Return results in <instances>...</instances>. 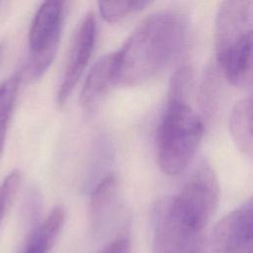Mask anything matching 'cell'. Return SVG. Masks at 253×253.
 Here are the masks:
<instances>
[{"mask_svg":"<svg viewBox=\"0 0 253 253\" xmlns=\"http://www.w3.org/2000/svg\"><path fill=\"white\" fill-rule=\"evenodd\" d=\"M185 34L186 23L178 12L164 10L146 17L117 50L115 84L136 86L156 77L179 52Z\"/></svg>","mask_w":253,"mask_h":253,"instance_id":"6da1fadb","label":"cell"},{"mask_svg":"<svg viewBox=\"0 0 253 253\" xmlns=\"http://www.w3.org/2000/svg\"><path fill=\"white\" fill-rule=\"evenodd\" d=\"M203 134V121L188 103L168 102L157 131V159L161 171L168 176L183 172Z\"/></svg>","mask_w":253,"mask_h":253,"instance_id":"7a4b0ae2","label":"cell"},{"mask_svg":"<svg viewBox=\"0 0 253 253\" xmlns=\"http://www.w3.org/2000/svg\"><path fill=\"white\" fill-rule=\"evenodd\" d=\"M219 188L216 176L207 160H201L179 193L168 198L172 211L187 225L205 231L217 203Z\"/></svg>","mask_w":253,"mask_h":253,"instance_id":"3957f363","label":"cell"},{"mask_svg":"<svg viewBox=\"0 0 253 253\" xmlns=\"http://www.w3.org/2000/svg\"><path fill=\"white\" fill-rule=\"evenodd\" d=\"M63 1L43 2L33 19L29 32V59L25 75L38 80L51 64L60 41L64 18Z\"/></svg>","mask_w":253,"mask_h":253,"instance_id":"277c9868","label":"cell"},{"mask_svg":"<svg viewBox=\"0 0 253 253\" xmlns=\"http://www.w3.org/2000/svg\"><path fill=\"white\" fill-rule=\"evenodd\" d=\"M253 2L233 0L222 2L214 25V47L217 63L226 56L252 46Z\"/></svg>","mask_w":253,"mask_h":253,"instance_id":"5b68a950","label":"cell"},{"mask_svg":"<svg viewBox=\"0 0 253 253\" xmlns=\"http://www.w3.org/2000/svg\"><path fill=\"white\" fill-rule=\"evenodd\" d=\"M97 22L93 12L86 13L72 35L65 60L64 72L57 92V104L63 106L83 74L94 49Z\"/></svg>","mask_w":253,"mask_h":253,"instance_id":"8992f818","label":"cell"},{"mask_svg":"<svg viewBox=\"0 0 253 253\" xmlns=\"http://www.w3.org/2000/svg\"><path fill=\"white\" fill-rule=\"evenodd\" d=\"M252 242L253 206L249 198L216 224L211 244L216 253H252Z\"/></svg>","mask_w":253,"mask_h":253,"instance_id":"52a82bcc","label":"cell"},{"mask_svg":"<svg viewBox=\"0 0 253 253\" xmlns=\"http://www.w3.org/2000/svg\"><path fill=\"white\" fill-rule=\"evenodd\" d=\"M117 74V51L105 54L91 67L83 84L80 102L90 108L98 102L111 85L115 84Z\"/></svg>","mask_w":253,"mask_h":253,"instance_id":"ba28073f","label":"cell"},{"mask_svg":"<svg viewBox=\"0 0 253 253\" xmlns=\"http://www.w3.org/2000/svg\"><path fill=\"white\" fill-rule=\"evenodd\" d=\"M64 209L54 207L48 215L33 228L20 253H48L63 226Z\"/></svg>","mask_w":253,"mask_h":253,"instance_id":"9c48e42d","label":"cell"},{"mask_svg":"<svg viewBox=\"0 0 253 253\" xmlns=\"http://www.w3.org/2000/svg\"><path fill=\"white\" fill-rule=\"evenodd\" d=\"M229 130L236 147L245 155H252V99L245 97L233 107L229 117Z\"/></svg>","mask_w":253,"mask_h":253,"instance_id":"30bf717a","label":"cell"},{"mask_svg":"<svg viewBox=\"0 0 253 253\" xmlns=\"http://www.w3.org/2000/svg\"><path fill=\"white\" fill-rule=\"evenodd\" d=\"M118 180L114 175L105 177L94 189L91 202L90 212L93 224L100 225L108 216L118 199Z\"/></svg>","mask_w":253,"mask_h":253,"instance_id":"8fae6325","label":"cell"},{"mask_svg":"<svg viewBox=\"0 0 253 253\" xmlns=\"http://www.w3.org/2000/svg\"><path fill=\"white\" fill-rule=\"evenodd\" d=\"M22 75L16 73L0 84V155L3 151L9 123L18 97Z\"/></svg>","mask_w":253,"mask_h":253,"instance_id":"7c38bea8","label":"cell"},{"mask_svg":"<svg viewBox=\"0 0 253 253\" xmlns=\"http://www.w3.org/2000/svg\"><path fill=\"white\" fill-rule=\"evenodd\" d=\"M149 3L148 1H100L98 5L102 18L109 23H115L141 11Z\"/></svg>","mask_w":253,"mask_h":253,"instance_id":"4fadbf2b","label":"cell"},{"mask_svg":"<svg viewBox=\"0 0 253 253\" xmlns=\"http://www.w3.org/2000/svg\"><path fill=\"white\" fill-rule=\"evenodd\" d=\"M194 81V70L190 66H183L175 71L169 88V102L187 103V98Z\"/></svg>","mask_w":253,"mask_h":253,"instance_id":"5bb4252c","label":"cell"},{"mask_svg":"<svg viewBox=\"0 0 253 253\" xmlns=\"http://www.w3.org/2000/svg\"><path fill=\"white\" fill-rule=\"evenodd\" d=\"M21 172L19 170H13L0 184V227L15 201L21 185Z\"/></svg>","mask_w":253,"mask_h":253,"instance_id":"9a60e30c","label":"cell"},{"mask_svg":"<svg viewBox=\"0 0 253 253\" xmlns=\"http://www.w3.org/2000/svg\"><path fill=\"white\" fill-rule=\"evenodd\" d=\"M99 253H130V240L126 236L117 237Z\"/></svg>","mask_w":253,"mask_h":253,"instance_id":"2e32d148","label":"cell"},{"mask_svg":"<svg viewBox=\"0 0 253 253\" xmlns=\"http://www.w3.org/2000/svg\"><path fill=\"white\" fill-rule=\"evenodd\" d=\"M2 57H3V45L0 43V62L2 60Z\"/></svg>","mask_w":253,"mask_h":253,"instance_id":"e0dca14e","label":"cell"},{"mask_svg":"<svg viewBox=\"0 0 253 253\" xmlns=\"http://www.w3.org/2000/svg\"><path fill=\"white\" fill-rule=\"evenodd\" d=\"M0 5H1V2H0Z\"/></svg>","mask_w":253,"mask_h":253,"instance_id":"ac0fdd59","label":"cell"}]
</instances>
